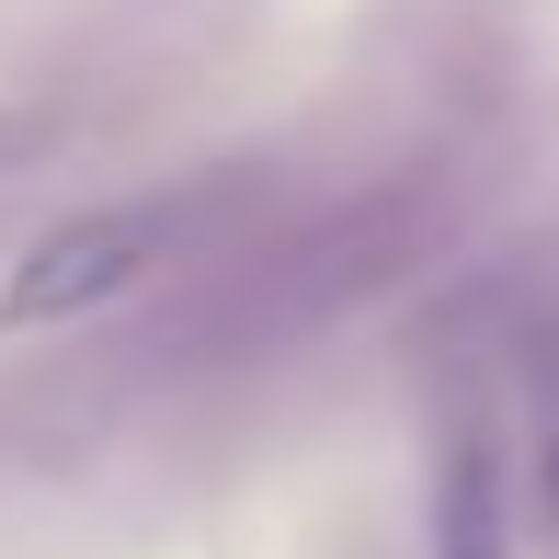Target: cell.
I'll return each instance as SVG.
<instances>
[{"label": "cell", "mask_w": 559, "mask_h": 559, "mask_svg": "<svg viewBox=\"0 0 559 559\" xmlns=\"http://www.w3.org/2000/svg\"><path fill=\"white\" fill-rule=\"evenodd\" d=\"M206 183H148L115 206H81L23 240V263L0 274V332H58V320H104L138 286H160L194 240H206Z\"/></svg>", "instance_id": "obj_1"}, {"label": "cell", "mask_w": 559, "mask_h": 559, "mask_svg": "<svg viewBox=\"0 0 559 559\" xmlns=\"http://www.w3.org/2000/svg\"><path fill=\"white\" fill-rule=\"evenodd\" d=\"M423 559H525V514H514V445L479 400H456L423 456Z\"/></svg>", "instance_id": "obj_2"}, {"label": "cell", "mask_w": 559, "mask_h": 559, "mask_svg": "<svg viewBox=\"0 0 559 559\" xmlns=\"http://www.w3.org/2000/svg\"><path fill=\"white\" fill-rule=\"evenodd\" d=\"M525 468H537V514L559 548V320L525 332Z\"/></svg>", "instance_id": "obj_3"}]
</instances>
